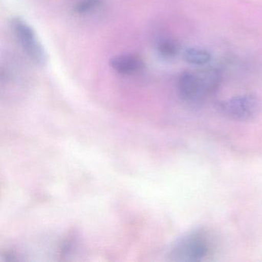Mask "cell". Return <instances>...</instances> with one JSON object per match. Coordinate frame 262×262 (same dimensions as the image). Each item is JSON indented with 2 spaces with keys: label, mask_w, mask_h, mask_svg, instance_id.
Listing matches in <instances>:
<instances>
[{
  "label": "cell",
  "mask_w": 262,
  "mask_h": 262,
  "mask_svg": "<svg viewBox=\"0 0 262 262\" xmlns=\"http://www.w3.org/2000/svg\"><path fill=\"white\" fill-rule=\"evenodd\" d=\"M102 0H79L74 7V12L79 15L91 13L100 7Z\"/></svg>",
  "instance_id": "cell-8"
},
{
  "label": "cell",
  "mask_w": 262,
  "mask_h": 262,
  "mask_svg": "<svg viewBox=\"0 0 262 262\" xmlns=\"http://www.w3.org/2000/svg\"><path fill=\"white\" fill-rule=\"evenodd\" d=\"M217 75L212 72L194 73L185 72L179 79L181 97L189 102H199L213 91L217 84Z\"/></svg>",
  "instance_id": "cell-2"
},
{
  "label": "cell",
  "mask_w": 262,
  "mask_h": 262,
  "mask_svg": "<svg viewBox=\"0 0 262 262\" xmlns=\"http://www.w3.org/2000/svg\"><path fill=\"white\" fill-rule=\"evenodd\" d=\"M158 51L160 56L165 59H171L179 53V45L173 39H164L159 42Z\"/></svg>",
  "instance_id": "cell-7"
},
{
  "label": "cell",
  "mask_w": 262,
  "mask_h": 262,
  "mask_svg": "<svg viewBox=\"0 0 262 262\" xmlns=\"http://www.w3.org/2000/svg\"><path fill=\"white\" fill-rule=\"evenodd\" d=\"M214 247V241L209 233L195 231L187 234L174 245L171 257L177 261H201L209 256Z\"/></svg>",
  "instance_id": "cell-1"
},
{
  "label": "cell",
  "mask_w": 262,
  "mask_h": 262,
  "mask_svg": "<svg viewBox=\"0 0 262 262\" xmlns=\"http://www.w3.org/2000/svg\"><path fill=\"white\" fill-rule=\"evenodd\" d=\"M219 111L228 119L235 121H249L254 119L261 108L260 99L253 94L234 96L222 101Z\"/></svg>",
  "instance_id": "cell-4"
},
{
  "label": "cell",
  "mask_w": 262,
  "mask_h": 262,
  "mask_svg": "<svg viewBox=\"0 0 262 262\" xmlns=\"http://www.w3.org/2000/svg\"><path fill=\"white\" fill-rule=\"evenodd\" d=\"M110 67L122 75H134L139 73L145 68L143 59L136 54L118 55L110 61Z\"/></svg>",
  "instance_id": "cell-5"
},
{
  "label": "cell",
  "mask_w": 262,
  "mask_h": 262,
  "mask_svg": "<svg viewBox=\"0 0 262 262\" xmlns=\"http://www.w3.org/2000/svg\"><path fill=\"white\" fill-rule=\"evenodd\" d=\"M184 59L188 63L194 66H204L211 60V54L203 49H187L184 53Z\"/></svg>",
  "instance_id": "cell-6"
},
{
  "label": "cell",
  "mask_w": 262,
  "mask_h": 262,
  "mask_svg": "<svg viewBox=\"0 0 262 262\" xmlns=\"http://www.w3.org/2000/svg\"><path fill=\"white\" fill-rule=\"evenodd\" d=\"M11 27L27 56L39 67L47 65L48 56L33 27L19 17L12 19Z\"/></svg>",
  "instance_id": "cell-3"
}]
</instances>
